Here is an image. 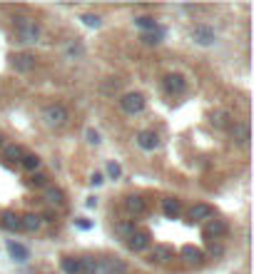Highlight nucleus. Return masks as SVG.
I'll return each mask as SVG.
<instances>
[{
    "mask_svg": "<svg viewBox=\"0 0 254 274\" xmlns=\"http://www.w3.org/2000/svg\"><path fill=\"white\" fill-rule=\"evenodd\" d=\"M135 232H137L135 222H122V224H118V235L122 237V239H130Z\"/></svg>",
    "mask_w": 254,
    "mask_h": 274,
    "instance_id": "nucleus-24",
    "label": "nucleus"
},
{
    "mask_svg": "<svg viewBox=\"0 0 254 274\" xmlns=\"http://www.w3.org/2000/svg\"><path fill=\"white\" fill-rule=\"evenodd\" d=\"M135 25H140L142 30H155L157 22L152 18H147V15H142V18H135Z\"/></svg>",
    "mask_w": 254,
    "mask_h": 274,
    "instance_id": "nucleus-26",
    "label": "nucleus"
},
{
    "mask_svg": "<svg viewBox=\"0 0 254 274\" xmlns=\"http://www.w3.org/2000/svg\"><path fill=\"white\" fill-rule=\"evenodd\" d=\"M125 210H127L130 215L140 217V215H145V212H147V202H145L140 195H130L127 199H125Z\"/></svg>",
    "mask_w": 254,
    "mask_h": 274,
    "instance_id": "nucleus-9",
    "label": "nucleus"
},
{
    "mask_svg": "<svg viewBox=\"0 0 254 274\" xmlns=\"http://www.w3.org/2000/svg\"><path fill=\"white\" fill-rule=\"evenodd\" d=\"M42 118H45V122H48L50 127H62V125L67 122V110H65L62 105H50V107H45Z\"/></svg>",
    "mask_w": 254,
    "mask_h": 274,
    "instance_id": "nucleus-4",
    "label": "nucleus"
},
{
    "mask_svg": "<svg viewBox=\"0 0 254 274\" xmlns=\"http://www.w3.org/2000/svg\"><path fill=\"white\" fill-rule=\"evenodd\" d=\"M204 235L207 237H224L227 235V222H222V219H210Z\"/></svg>",
    "mask_w": 254,
    "mask_h": 274,
    "instance_id": "nucleus-15",
    "label": "nucleus"
},
{
    "mask_svg": "<svg viewBox=\"0 0 254 274\" xmlns=\"http://www.w3.org/2000/svg\"><path fill=\"white\" fill-rule=\"evenodd\" d=\"M45 199H48L50 204H58V207H62V204H65V192H62V190H58V187H48V190H45Z\"/></svg>",
    "mask_w": 254,
    "mask_h": 274,
    "instance_id": "nucleus-17",
    "label": "nucleus"
},
{
    "mask_svg": "<svg viewBox=\"0 0 254 274\" xmlns=\"http://www.w3.org/2000/svg\"><path fill=\"white\" fill-rule=\"evenodd\" d=\"M162 210H165V215L170 217V219L179 217V212H182V207H179L177 199H162Z\"/></svg>",
    "mask_w": 254,
    "mask_h": 274,
    "instance_id": "nucleus-20",
    "label": "nucleus"
},
{
    "mask_svg": "<svg viewBox=\"0 0 254 274\" xmlns=\"http://www.w3.org/2000/svg\"><path fill=\"white\" fill-rule=\"evenodd\" d=\"M137 145H140L142 150L152 152V150L159 147V137H157L152 130H142V132H137Z\"/></svg>",
    "mask_w": 254,
    "mask_h": 274,
    "instance_id": "nucleus-7",
    "label": "nucleus"
},
{
    "mask_svg": "<svg viewBox=\"0 0 254 274\" xmlns=\"http://www.w3.org/2000/svg\"><path fill=\"white\" fill-rule=\"evenodd\" d=\"M127 244H130V249H132V252H145V249L150 247V232L137 230L135 235L127 239Z\"/></svg>",
    "mask_w": 254,
    "mask_h": 274,
    "instance_id": "nucleus-8",
    "label": "nucleus"
},
{
    "mask_svg": "<svg viewBox=\"0 0 254 274\" xmlns=\"http://www.w3.org/2000/svg\"><path fill=\"white\" fill-rule=\"evenodd\" d=\"M232 135H235L237 142L247 145V140H249V130H247V125H239V122H235V125H232Z\"/></svg>",
    "mask_w": 254,
    "mask_h": 274,
    "instance_id": "nucleus-22",
    "label": "nucleus"
},
{
    "mask_svg": "<svg viewBox=\"0 0 254 274\" xmlns=\"http://www.w3.org/2000/svg\"><path fill=\"white\" fill-rule=\"evenodd\" d=\"M20 224H22L25 232H38L40 224H42V219H40L38 215H25V217H20Z\"/></svg>",
    "mask_w": 254,
    "mask_h": 274,
    "instance_id": "nucleus-16",
    "label": "nucleus"
},
{
    "mask_svg": "<svg viewBox=\"0 0 254 274\" xmlns=\"http://www.w3.org/2000/svg\"><path fill=\"white\" fill-rule=\"evenodd\" d=\"M120 105H122V110L127 115H140L145 110V95L142 93H127L125 98L120 100Z\"/></svg>",
    "mask_w": 254,
    "mask_h": 274,
    "instance_id": "nucleus-3",
    "label": "nucleus"
},
{
    "mask_svg": "<svg viewBox=\"0 0 254 274\" xmlns=\"http://www.w3.org/2000/svg\"><path fill=\"white\" fill-rule=\"evenodd\" d=\"M8 255L13 257L15 262H28V257H30V252L20 244V242H15V239H10L8 242Z\"/></svg>",
    "mask_w": 254,
    "mask_h": 274,
    "instance_id": "nucleus-12",
    "label": "nucleus"
},
{
    "mask_svg": "<svg viewBox=\"0 0 254 274\" xmlns=\"http://www.w3.org/2000/svg\"><path fill=\"white\" fill-rule=\"evenodd\" d=\"M90 182H93V185H95V187H98V185H102V182H105V179H102V175H100V172H95V175L90 177Z\"/></svg>",
    "mask_w": 254,
    "mask_h": 274,
    "instance_id": "nucleus-33",
    "label": "nucleus"
},
{
    "mask_svg": "<svg viewBox=\"0 0 254 274\" xmlns=\"http://www.w3.org/2000/svg\"><path fill=\"white\" fill-rule=\"evenodd\" d=\"M152 259H155V262H162V264H165V262H172V259H175V249L167 247V244H157L155 249H152Z\"/></svg>",
    "mask_w": 254,
    "mask_h": 274,
    "instance_id": "nucleus-13",
    "label": "nucleus"
},
{
    "mask_svg": "<svg viewBox=\"0 0 254 274\" xmlns=\"http://www.w3.org/2000/svg\"><path fill=\"white\" fill-rule=\"evenodd\" d=\"M179 255L184 257L187 262H202L204 252H202L199 247H192V244H187V247H182V252H179Z\"/></svg>",
    "mask_w": 254,
    "mask_h": 274,
    "instance_id": "nucleus-19",
    "label": "nucleus"
},
{
    "mask_svg": "<svg viewBox=\"0 0 254 274\" xmlns=\"http://www.w3.org/2000/svg\"><path fill=\"white\" fill-rule=\"evenodd\" d=\"M3 155H5V159H10V162H20V159L25 157V150H22L20 145H8V147L3 150Z\"/></svg>",
    "mask_w": 254,
    "mask_h": 274,
    "instance_id": "nucleus-18",
    "label": "nucleus"
},
{
    "mask_svg": "<svg viewBox=\"0 0 254 274\" xmlns=\"http://www.w3.org/2000/svg\"><path fill=\"white\" fill-rule=\"evenodd\" d=\"M212 122H215L217 127H224V125H227V115H224V112H215V115H212Z\"/></svg>",
    "mask_w": 254,
    "mask_h": 274,
    "instance_id": "nucleus-31",
    "label": "nucleus"
},
{
    "mask_svg": "<svg viewBox=\"0 0 254 274\" xmlns=\"http://www.w3.org/2000/svg\"><path fill=\"white\" fill-rule=\"evenodd\" d=\"M107 175L112 177V179H118V177L122 175V167H120L118 162H110V165H107Z\"/></svg>",
    "mask_w": 254,
    "mask_h": 274,
    "instance_id": "nucleus-28",
    "label": "nucleus"
},
{
    "mask_svg": "<svg viewBox=\"0 0 254 274\" xmlns=\"http://www.w3.org/2000/svg\"><path fill=\"white\" fill-rule=\"evenodd\" d=\"M3 145H5V137L0 135V147H3Z\"/></svg>",
    "mask_w": 254,
    "mask_h": 274,
    "instance_id": "nucleus-35",
    "label": "nucleus"
},
{
    "mask_svg": "<svg viewBox=\"0 0 254 274\" xmlns=\"http://www.w3.org/2000/svg\"><path fill=\"white\" fill-rule=\"evenodd\" d=\"M62 269H65L67 274H82L80 259H62Z\"/></svg>",
    "mask_w": 254,
    "mask_h": 274,
    "instance_id": "nucleus-25",
    "label": "nucleus"
},
{
    "mask_svg": "<svg viewBox=\"0 0 254 274\" xmlns=\"http://www.w3.org/2000/svg\"><path fill=\"white\" fill-rule=\"evenodd\" d=\"M165 90H167L170 95H182V93L187 90V80L182 78L179 73H170V75L165 78Z\"/></svg>",
    "mask_w": 254,
    "mask_h": 274,
    "instance_id": "nucleus-6",
    "label": "nucleus"
},
{
    "mask_svg": "<svg viewBox=\"0 0 254 274\" xmlns=\"http://www.w3.org/2000/svg\"><path fill=\"white\" fill-rule=\"evenodd\" d=\"M78 224H80V227H82V230H90V222H87L85 217H82V219H78Z\"/></svg>",
    "mask_w": 254,
    "mask_h": 274,
    "instance_id": "nucleus-34",
    "label": "nucleus"
},
{
    "mask_svg": "<svg viewBox=\"0 0 254 274\" xmlns=\"http://www.w3.org/2000/svg\"><path fill=\"white\" fill-rule=\"evenodd\" d=\"M13 67H15L18 73H30V70L35 67V60H33V55H28V53H18V55H13Z\"/></svg>",
    "mask_w": 254,
    "mask_h": 274,
    "instance_id": "nucleus-10",
    "label": "nucleus"
},
{
    "mask_svg": "<svg viewBox=\"0 0 254 274\" xmlns=\"http://www.w3.org/2000/svg\"><path fill=\"white\" fill-rule=\"evenodd\" d=\"M85 135H87V142H90V145H100V142H102V140H100V132L98 130H93V127H90Z\"/></svg>",
    "mask_w": 254,
    "mask_h": 274,
    "instance_id": "nucleus-29",
    "label": "nucleus"
},
{
    "mask_svg": "<svg viewBox=\"0 0 254 274\" xmlns=\"http://www.w3.org/2000/svg\"><path fill=\"white\" fill-rule=\"evenodd\" d=\"M192 40H195L197 45H204V48H207V45H212L217 40V35L210 25H195V28H192Z\"/></svg>",
    "mask_w": 254,
    "mask_h": 274,
    "instance_id": "nucleus-5",
    "label": "nucleus"
},
{
    "mask_svg": "<svg viewBox=\"0 0 254 274\" xmlns=\"http://www.w3.org/2000/svg\"><path fill=\"white\" fill-rule=\"evenodd\" d=\"M125 262L122 259H95L93 274H125Z\"/></svg>",
    "mask_w": 254,
    "mask_h": 274,
    "instance_id": "nucleus-2",
    "label": "nucleus"
},
{
    "mask_svg": "<svg viewBox=\"0 0 254 274\" xmlns=\"http://www.w3.org/2000/svg\"><path fill=\"white\" fill-rule=\"evenodd\" d=\"M20 165H22L28 172H33V175H35V172L40 170V157L38 155H25L22 159H20Z\"/></svg>",
    "mask_w": 254,
    "mask_h": 274,
    "instance_id": "nucleus-21",
    "label": "nucleus"
},
{
    "mask_svg": "<svg viewBox=\"0 0 254 274\" xmlns=\"http://www.w3.org/2000/svg\"><path fill=\"white\" fill-rule=\"evenodd\" d=\"M15 33L22 42H38L40 40V25L33 18H18L15 20Z\"/></svg>",
    "mask_w": 254,
    "mask_h": 274,
    "instance_id": "nucleus-1",
    "label": "nucleus"
},
{
    "mask_svg": "<svg viewBox=\"0 0 254 274\" xmlns=\"http://www.w3.org/2000/svg\"><path fill=\"white\" fill-rule=\"evenodd\" d=\"M212 217H215V210L210 204H195L190 210V219H195V222H210Z\"/></svg>",
    "mask_w": 254,
    "mask_h": 274,
    "instance_id": "nucleus-11",
    "label": "nucleus"
},
{
    "mask_svg": "<svg viewBox=\"0 0 254 274\" xmlns=\"http://www.w3.org/2000/svg\"><path fill=\"white\" fill-rule=\"evenodd\" d=\"M85 50H82V45H70L67 48V58H80Z\"/></svg>",
    "mask_w": 254,
    "mask_h": 274,
    "instance_id": "nucleus-30",
    "label": "nucleus"
},
{
    "mask_svg": "<svg viewBox=\"0 0 254 274\" xmlns=\"http://www.w3.org/2000/svg\"><path fill=\"white\" fill-rule=\"evenodd\" d=\"M82 22H85L87 28H100V18L93 15V13H85V15H82Z\"/></svg>",
    "mask_w": 254,
    "mask_h": 274,
    "instance_id": "nucleus-27",
    "label": "nucleus"
},
{
    "mask_svg": "<svg viewBox=\"0 0 254 274\" xmlns=\"http://www.w3.org/2000/svg\"><path fill=\"white\" fill-rule=\"evenodd\" d=\"M45 179H48L45 175H33V185H38V187H42V185H45Z\"/></svg>",
    "mask_w": 254,
    "mask_h": 274,
    "instance_id": "nucleus-32",
    "label": "nucleus"
},
{
    "mask_svg": "<svg viewBox=\"0 0 254 274\" xmlns=\"http://www.w3.org/2000/svg\"><path fill=\"white\" fill-rule=\"evenodd\" d=\"M165 38V30H162V28H155V30H152V33H142V42H147V45H157V42H159V40Z\"/></svg>",
    "mask_w": 254,
    "mask_h": 274,
    "instance_id": "nucleus-23",
    "label": "nucleus"
},
{
    "mask_svg": "<svg viewBox=\"0 0 254 274\" xmlns=\"http://www.w3.org/2000/svg\"><path fill=\"white\" fill-rule=\"evenodd\" d=\"M0 224H3V230H8V232H22L20 217L13 215V212H5V215H3V219H0Z\"/></svg>",
    "mask_w": 254,
    "mask_h": 274,
    "instance_id": "nucleus-14",
    "label": "nucleus"
}]
</instances>
